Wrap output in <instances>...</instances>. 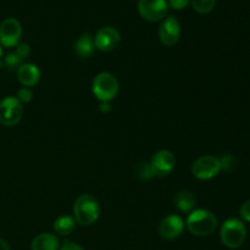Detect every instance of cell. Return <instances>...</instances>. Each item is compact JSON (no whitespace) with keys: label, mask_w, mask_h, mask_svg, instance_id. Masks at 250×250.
<instances>
[{"label":"cell","mask_w":250,"mask_h":250,"mask_svg":"<svg viewBox=\"0 0 250 250\" xmlns=\"http://www.w3.org/2000/svg\"><path fill=\"white\" fill-rule=\"evenodd\" d=\"M186 227L192 234L198 237H207L214 233L217 227V219L211 211L207 209H195L188 214Z\"/></svg>","instance_id":"cell-1"},{"label":"cell","mask_w":250,"mask_h":250,"mask_svg":"<svg viewBox=\"0 0 250 250\" xmlns=\"http://www.w3.org/2000/svg\"><path fill=\"white\" fill-rule=\"evenodd\" d=\"M99 202L92 194H82L73 204V219L81 226H90L99 219Z\"/></svg>","instance_id":"cell-2"},{"label":"cell","mask_w":250,"mask_h":250,"mask_svg":"<svg viewBox=\"0 0 250 250\" xmlns=\"http://www.w3.org/2000/svg\"><path fill=\"white\" fill-rule=\"evenodd\" d=\"M220 237L225 247L229 249H237L246 242L247 229L241 220L229 219L222 224Z\"/></svg>","instance_id":"cell-3"},{"label":"cell","mask_w":250,"mask_h":250,"mask_svg":"<svg viewBox=\"0 0 250 250\" xmlns=\"http://www.w3.org/2000/svg\"><path fill=\"white\" fill-rule=\"evenodd\" d=\"M92 90L98 100L110 103L119 93V81L112 73L100 72L93 80Z\"/></svg>","instance_id":"cell-4"},{"label":"cell","mask_w":250,"mask_h":250,"mask_svg":"<svg viewBox=\"0 0 250 250\" xmlns=\"http://www.w3.org/2000/svg\"><path fill=\"white\" fill-rule=\"evenodd\" d=\"M221 171L220 159L212 155H203L198 158L192 165V173L200 181H208L216 177Z\"/></svg>","instance_id":"cell-5"},{"label":"cell","mask_w":250,"mask_h":250,"mask_svg":"<svg viewBox=\"0 0 250 250\" xmlns=\"http://www.w3.org/2000/svg\"><path fill=\"white\" fill-rule=\"evenodd\" d=\"M23 115V106L16 97H6L0 102V124L11 127L19 124Z\"/></svg>","instance_id":"cell-6"},{"label":"cell","mask_w":250,"mask_h":250,"mask_svg":"<svg viewBox=\"0 0 250 250\" xmlns=\"http://www.w3.org/2000/svg\"><path fill=\"white\" fill-rule=\"evenodd\" d=\"M138 12L146 21L158 22L167 15L168 4L166 0H139Z\"/></svg>","instance_id":"cell-7"},{"label":"cell","mask_w":250,"mask_h":250,"mask_svg":"<svg viewBox=\"0 0 250 250\" xmlns=\"http://www.w3.org/2000/svg\"><path fill=\"white\" fill-rule=\"evenodd\" d=\"M22 36V27L19 20L14 17L4 20L0 24V44L5 48H14L19 44Z\"/></svg>","instance_id":"cell-8"},{"label":"cell","mask_w":250,"mask_h":250,"mask_svg":"<svg viewBox=\"0 0 250 250\" xmlns=\"http://www.w3.org/2000/svg\"><path fill=\"white\" fill-rule=\"evenodd\" d=\"M149 165H150V168L151 171H153L154 176L165 177V176L170 175V173L172 172L173 168H175V155H173L170 150L161 149V150L156 151V153L154 154Z\"/></svg>","instance_id":"cell-9"},{"label":"cell","mask_w":250,"mask_h":250,"mask_svg":"<svg viewBox=\"0 0 250 250\" xmlns=\"http://www.w3.org/2000/svg\"><path fill=\"white\" fill-rule=\"evenodd\" d=\"M93 38H94L95 49L104 51V53L115 50L121 42V36H120L119 31L110 26L100 28Z\"/></svg>","instance_id":"cell-10"},{"label":"cell","mask_w":250,"mask_h":250,"mask_svg":"<svg viewBox=\"0 0 250 250\" xmlns=\"http://www.w3.org/2000/svg\"><path fill=\"white\" fill-rule=\"evenodd\" d=\"M181 37V26L175 16H168L161 22L159 28V38L166 46H173L177 44Z\"/></svg>","instance_id":"cell-11"},{"label":"cell","mask_w":250,"mask_h":250,"mask_svg":"<svg viewBox=\"0 0 250 250\" xmlns=\"http://www.w3.org/2000/svg\"><path fill=\"white\" fill-rule=\"evenodd\" d=\"M185 226L182 217L178 215H168L159 225V234L161 238L173 241L182 234Z\"/></svg>","instance_id":"cell-12"},{"label":"cell","mask_w":250,"mask_h":250,"mask_svg":"<svg viewBox=\"0 0 250 250\" xmlns=\"http://www.w3.org/2000/svg\"><path fill=\"white\" fill-rule=\"evenodd\" d=\"M17 80L23 87H34L41 80L38 66L31 62H23L17 70Z\"/></svg>","instance_id":"cell-13"},{"label":"cell","mask_w":250,"mask_h":250,"mask_svg":"<svg viewBox=\"0 0 250 250\" xmlns=\"http://www.w3.org/2000/svg\"><path fill=\"white\" fill-rule=\"evenodd\" d=\"M95 50L94 38L90 33H83L75 43V51L80 58L87 59L93 55Z\"/></svg>","instance_id":"cell-14"},{"label":"cell","mask_w":250,"mask_h":250,"mask_svg":"<svg viewBox=\"0 0 250 250\" xmlns=\"http://www.w3.org/2000/svg\"><path fill=\"white\" fill-rule=\"evenodd\" d=\"M32 250H59V239L53 233H41L32 241Z\"/></svg>","instance_id":"cell-15"},{"label":"cell","mask_w":250,"mask_h":250,"mask_svg":"<svg viewBox=\"0 0 250 250\" xmlns=\"http://www.w3.org/2000/svg\"><path fill=\"white\" fill-rule=\"evenodd\" d=\"M173 202H175L176 208H177L178 211L186 212V214H189L190 211H193L195 207V197L193 195V193H190L189 190H181L173 198Z\"/></svg>","instance_id":"cell-16"},{"label":"cell","mask_w":250,"mask_h":250,"mask_svg":"<svg viewBox=\"0 0 250 250\" xmlns=\"http://www.w3.org/2000/svg\"><path fill=\"white\" fill-rule=\"evenodd\" d=\"M76 229V220L68 215H62L58 217L54 222V231L60 236H68Z\"/></svg>","instance_id":"cell-17"},{"label":"cell","mask_w":250,"mask_h":250,"mask_svg":"<svg viewBox=\"0 0 250 250\" xmlns=\"http://www.w3.org/2000/svg\"><path fill=\"white\" fill-rule=\"evenodd\" d=\"M190 4L199 14H209L215 7L216 0H190Z\"/></svg>","instance_id":"cell-18"},{"label":"cell","mask_w":250,"mask_h":250,"mask_svg":"<svg viewBox=\"0 0 250 250\" xmlns=\"http://www.w3.org/2000/svg\"><path fill=\"white\" fill-rule=\"evenodd\" d=\"M23 63V61L19 58L15 53L7 54L2 60V66L7 67L9 70H19L20 66Z\"/></svg>","instance_id":"cell-19"},{"label":"cell","mask_w":250,"mask_h":250,"mask_svg":"<svg viewBox=\"0 0 250 250\" xmlns=\"http://www.w3.org/2000/svg\"><path fill=\"white\" fill-rule=\"evenodd\" d=\"M137 176H138L142 181H149L150 178L154 177L153 171H151L149 163L139 164L138 167H137Z\"/></svg>","instance_id":"cell-20"},{"label":"cell","mask_w":250,"mask_h":250,"mask_svg":"<svg viewBox=\"0 0 250 250\" xmlns=\"http://www.w3.org/2000/svg\"><path fill=\"white\" fill-rule=\"evenodd\" d=\"M220 164H221V170L229 172L236 166V158L233 155H229V154H225L222 158H220Z\"/></svg>","instance_id":"cell-21"},{"label":"cell","mask_w":250,"mask_h":250,"mask_svg":"<svg viewBox=\"0 0 250 250\" xmlns=\"http://www.w3.org/2000/svg\"><path fill=\"white\" fill-rule=\"evenodd\" d=\"M17 99L21 103H29L32 99H33V92L31 90V88L28 87H22L21 89H19L17 92Z\"/></svg>","instance_id":"cell-22"},{"label":"cell","mask_w":250,"mask_h":250,"mask_svg":"<svg viewBox=\"0 0 250 250\" xmlns=\"http://www.w3.org/2000/svg\"><path fill=\"white\" fill-rule=\"evenodd\" d=\"M16 46L17 48L16 50H15V54H16L22 61H24L29 55H31V48H29L28 44L21 43V44H17Z\"/></svg>","instance_id":"cell-23"},{"label":"cell","mask_w":250,"mask_h":250,"mask_svg":"<svg viewBox=\"0 0 250 250\" xmlns=\"http://www.w3.org/2000/svg\"><path fill=\"white\" fill-rule=\"evenodd\" d=\"M239 214H241L242 219L244 221L250 222V200H247L242 204L241 209H239Z\"/></svg>","instance_id":"cell-24"},{"label":"cell","mask_w":250,"mask_h":250,"mask_svg":"<svg viewBox=\"0 0 250 250\" xmlns=\"http://www.w3.org/2000/svg\"><path fill=\"white\" fill-rule=\"evenodd\" d=\"M190 0H168V5L175 10H183L188 6Z\"/></svg>","instance_id":"cell-25"},{"label":"cell","mask_w":250,"mask_h":250,"mask_svg":"<svg viewBox=\"0 0 250 250\" xmlns=\"http://www.w3.org/2000/svg\"><path fill=\"white\" fill-rule=\"evenodd\" d=\"M60 250H84V249H83L81 246H78V244L72 243V242H65L63 246L60 248Z\"/></svg>","instance_id":"cell-26"},{"label":"cell","mask_w":250,"mask_h":250,"mask_svg":"<svg viewBox=\"0 0 250 250\" xmlns=\"http://www.w3.org/2000/svg\"><path fill=\"white\" fill-rule=\"evenodd\" d=\"M99 109L102 112H110L111 111V105H110L109 103H102V104L99 105Z\"/></svg>","instance_id":"cell-27"},{"label":"cell","mask_w":250,"mask_h":250,"mask_svg":"<svg viewBox=\"0 0 250 250\" xmlns=\"http://www.w3.org/2000/svg\"><path fill=\"white\" fill-rule=\"evenodd\" d=\"M0 250H10L9 244L4 241V239L0 238Z\"/></svg>","instance_id":"cell-28"},{"label":"cell","mask_w":250,"mask_h":250,"mask_svg":"<svg viewBox=\"0 0 250 250\" xmlns=\"http://www.w3.org/2000/svg\"><path fill=\"white\" fill-rule=\"evenodd\" d=\"M1 56H2V49H1V45H0V60H1Z\"/></svg>","instance_id":"cell-29"}]
</instances>
